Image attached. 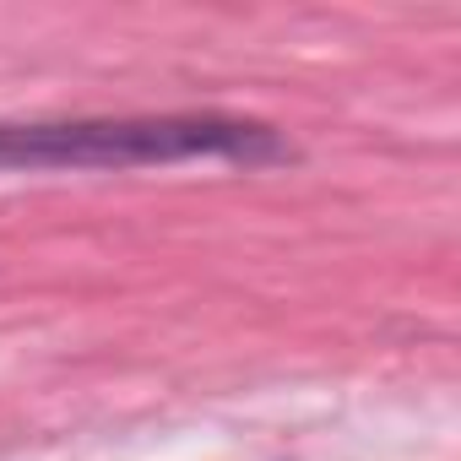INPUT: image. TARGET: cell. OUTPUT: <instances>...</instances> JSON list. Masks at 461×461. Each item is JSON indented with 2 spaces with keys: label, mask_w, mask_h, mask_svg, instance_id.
Segmentation results:
<instances>
[{
  "label": "cell",
  "mask_w": 461,
  "mask_h": 461,
  "mask_svg": "<svg viewBox=\"0 0 461 461\" xmlns=\"http://www.w3.org/2000/svg\"><path fill=\"white\" fill-rule=\"evenodd\" d=\"M294 147L261 120L158 114V120H39L0 125V168H131L179 158L277 163Z\"/></svg>",
  "instance_id": "1"
}]
</instances>
